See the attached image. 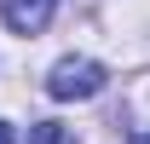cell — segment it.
<instances>
[{
    "label": "cell",
    "mask_w": 150,
    "mask_h": 144,
    "mask_svg": "<svg viewBox=\"0 0 150 144\" xmlns=\"http://www.w3.org/2000/svg\"><path fill=\"white\" fill-rule=\"evenodd\" d=\"M104 87V64L98 58H58L52 75H46V92L58 104H75V98H93Z\"/></svg>",
    "instance_id": "6da1fadb"
},
{
    "label": "cell",
    "mask_w": 150,
    "mask_h": 144,
    "mask_svg": "<svg viewBox=\"0 0 150 144\" xmlns=\"http://www.w3.org/2000/svg\"><path fill=\"white\" fill-rule=\"evenodd\" d=\"M52 12H58V0H0V18L18 35H40L52 23Z\"/></svg>",
    "instance_id": "7a4b0ae2"
},
{
    "label": "cell",
    "mask_w": 150,
    "mask_h": 144,
    "mask_svg": "<svg viewBox=\"0 0 150 144\" xmlns=\"http://www.w3.org/2000/svg\"><path fill=\"white\" fill-rule=\"evenodd\" d=\"M29 144H75V138H69V127H58V121H35Z\"/></svg>",
    "instance_id": "3957f363"
},
{
    "label": "cell",
    "mask_w": 150,
    "mask_h": 144,
    "mask_svg": "<svg viewBox=\"0 0 150 144\" xmlns=\"http://www.w3.org/2000/svg\"><path fill=\"white\" fill-rule=\"evenodd\" d=\"M0 144H18V138H12V127H6V121H0Z\"/></svg>",
    "instance_id": "277c9868"
},
{
    "label": "cell",
    "mask_w": 150,
    "mask_h": 144,
    "mask_svg": "<svg viewBox=\"0 0 150 144\" xmlns=\"http://www.w3.org/2000/svg\"><path fill=\"white\" fill-rule=\"evenodd\" d=\"M133 144H150V127H144V133H133Z\"/></svg>",
    "instance_id": "5b68a950"
}]
</instances>
